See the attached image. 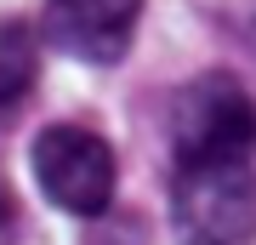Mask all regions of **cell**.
Masks as SVG:
<instances>
[{"label": "cell", "mask_w": 256, "mask_h": 245, "mask_svg": "<svg viewBox=\"0 0 256 245\" xmlns=\"http://www.w3.org/2000/svg\"><path fill=\"white\" fill-rule=\"evenodd\" d=\"M40 80V35L23 18H0V114L23 109Z\"/></svg>", "instance_id": "cell-5"}, {"label": "cell", "mask_w": 256, "mask_h": 245, "mask_svg": "<svg viewBox=\"0 0 256 245\" xmlns=\"http://www.w3.org/2000/svg\"><path fill=\"white\" fill-rule=\"evenodd\" d=\"M28 165H34L40 194L68 217H102L114 205L120 165H114L108 137H97L92 126H68V120L46 126L28 148Z\"/></svg>", "instance_id": "cell-2"}, {"label": "cell", "mask_w": 256, "mask_h": 245, "mask_svg": "<svg viewBox=\"0 0 256 245\" xmlns=\"http://www.w3.org/2000/svg\"><path fill=\"white\" fill-rule=\"evenodd\" d=\"M171 228L182 245H250L256 239V171L250 165L176 171Z\"/></svg>", "instance_id": "cell-3"}, {"label": "cell", "mask_w": 256, "mask_h": 245, "mask_svg": "<svg viewBox=\"0 0 256 245\" xmlns=\"http://www.w3.org/2000/svg\"><path fill=\"white\" fill-rule=\"evenodd\" d=\"M171 154L176 171L194 165H250L256 160V97L245 80L210 69L171 97Z\"/></svg>", "instance_id": "cell-1"}, {"label": "cell", "mask_w": 256, "mask_h": 245, "mask_svg": "<svg viewBox=\"0 0 256 245\" xmlns=\"http://www.w3.org/2000/svg\"><path fill=\"white\" fill-rule=\"evenodd\" d=\"M142 0H46V40L74 63L108 69L131 52Z\"/></svg>", "instance_id": "cell-4"}]
</instances>
